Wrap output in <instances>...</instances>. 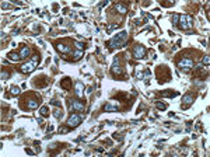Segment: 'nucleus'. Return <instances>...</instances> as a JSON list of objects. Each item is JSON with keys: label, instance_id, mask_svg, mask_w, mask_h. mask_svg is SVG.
<instances>
[{"label": "nucleus", "instance_id": "f257e3e1", "mask_svg": "<svg viewBox=\"0 0 210 157\" xmlns=\"http://www.w3.org/2000/svg\"><path fill=\"white\" fill-rule=\"evenodd\" d=\"M126 41H127V32L122 31L119 32V34H116L115 37L109 41V48L112 49V48H122L123 45L126 43Z\"/></svg>", "mask_w": 210, "mask_h": 157}, {"label": "nucleus", "instance_id": "f03ea898", "mask_svg": "<svg viewBox=\"0 0 210 157\" xmlns=\"http://www.w3.org/2000/svg\"><path fill=\"white\" fill-rule=\"evenodd\" d=\"M39 62H41V56H39V55H34L30 62L24 63V65L21 66L20 70L22 72V73H31V72L35 70V67L38 66V63Z\"/></svg>", "mask_w": 210, "mask_h": 157}, {"label": "nucleus", "instance_id": "7ed1b4c3", "mask_svg": "<svg viewBox=\"0 0 210 157\" xmlns=\"http://www.w3.org/2000/svg\"><path fill=\"white\" fill-rule=\"evenodd\" d=\"M169 70H168L167 66H160L157 69V79L160 83H165L169 80Z\"/></svg>", "mask_w": 210, "mask_h": 157}, {"label": "nucleus", "instance_id": "20e7f679", "mask_svg": "<svg viewBox=\"0 0 210 157\" xmlns=\"http://www.w3.org/2000/svg\"><path fill=\"white\" fill-rule=\"evenodd\" d=\"M178 24L184 31L190 30V28H192V17H190V16H179Z\"/></svg>", "mask_w": 210, "mask_h": 157}, {"label": "nucleus", "instance_id": "39448f33", "mask_svg": "<svg viewBox=\"0 0 210 157\" xmlns=\"http://www.w3.org/2000/svg\"><path fill=\"white\" fill-rule=\"evenodd\" d=\"M178 67L182 69V70H185V72H188V70H190L193 67V59H190V58H182L181 60H178Z\"/></svg>", "mask_w": 210, "mask_h": 157}, {"label": "nucleus", "instance_id": "423d86ee", "mask_svg": "<svg viewBox=\"0 0 210 157\" xmlns=\"http://www.w3.org/2000/svg\"><path fill=\"white\" fill-rule=\"evenodd\" d=\"M81 119H83V116L80 115V114H72V115L69 116V119H67V126L69 128H76V126H79L81 124Z\"/></svg>", "mask_w": 210, "mask_h": 157}, {"label": "nucleus", "instance_id": "0eeeda50", "mask_svg": "<svg viewBox=\"0 0 210 157\" xmlns=\"http://www.w3.org/2000/svg\"><path fill=\"white\" fill-rule=\"evenodd\" d=\"M133 56H135L136 59H143V58H146V49H144L142 45H136V46L133 48Z\"/></svg>", "mask_w": 210, "mask_h": 157}, {"label": "nucleus", "instance_id": "6e6552de", "mask_svg": "<svg viewBox=\"0 0 210 157\" xmlns=\"http://www.w3.org/2000/svg\"><path fill=\"white\" fill-rule=\"evenodd\" d=\"M195 77L196 79H200V80H205L206 77H207V67H198L196 70H195Z\"/></svg>", "mask_w": 210, "mask_h": 157}, {"label": "nucleus", "instance_id": "1a4fd4ad", "mask_svg": "<svg viewBox=\"0 0 210 157\" xmlns=\"http://www.w3.org/2000/svg\"><path fill=\"white\" fill-rule=\"evenodd\" d=\"M56 49L62 53H70L72 52V45H67L64 42H59V43H56Z\"/></svg>", "mask_w": 210, "mask_h": 157}, {"label": "nucleus", "instance_id": "9d476101", "mask_svg": "<svg viewBox=\"0 0 210 157\" xmlns=\"http://www.w3.org/2000/svg\"><path fill=\"white\" fill-rule=\"evenodd\" d=\"M105 111H118L119 109V101L118 100H111L108 104L104 107Z\"/></svg>", "mask_w": 210, "mask_h": 157}, {"label": "nucleus", "instance_id": "9b49d317", "mask_svg": "<svg viewBox=\"0 0 210 157\" xmlns=\"http://www.w3.org/2000/svg\"><path fill=\"white\" fill-rule=\"evenodd\" d=\"M112 73L116 74V76H122L123 74V69L119 65V59H115L114 63H112Z\"/></svg>", "mask_w": 210, "mask_h": 157}, {"label": "nucleus", "instance_id": "f8f14e48", "mask_svg": "<svg viewBox=\"0 0 210 157\" xmlns=\"http://www.w3.org/2000/svg\"><path fill=\"white\" fill-rule=\"evenodd\" d=\"M69 108L72 111H84V104L81 101H70L69 103Z\"/></svg>", "mask_w": 210, "mask_h": 157}, {"label": "nucleus", "instance_id": "ddd939ff", "mask_svg": "<svg viewBox=\"0 0 210 157\" xmlns=\"http://www.w3.org/2000/svg\"><path fill=\"white\" fill-rule=\"evenodd\" d=\"M195 101V95L193 94H186L184 97V103H182V108H188L189 105H192V103Z\"/></svg>", "mask_w": 210, "mask_h": 157}, {"label": "nucleus", "instance_id": "4468645a", "mask_svg": "<svg viewBox=\"0 0 210 157\" xmlns=\"http://www.w3.org/2000/svg\"><path fill=\"white\" fill-rule=\"evenodd\" d=\"M37 79H38V77H37ZM48 82H49V79H48L46 76H42V77H39L38 80H35L34 84H35L37 87H45V86L48 84Z\"/></svg>", "mask_w": 210, "mask_h": 157}, {"label": "nucleus", "instance_id": "2eb2a0df", "mask_svg": "<svg viewBox=\"0 0 210 157\" xmlns=\"http://www.w3.org/2000/svg\"><path fill=\"white\" fill-rule=\"evenodd\" d=\"M39 103H41V101H38L37 98H31V100H27V108H30V109H35V108H38Z\"/></svg>", "mask_w": 210, "mask_h": 157}, {"label": "nucleus", "instance_id": "dca6fc26", "mask_svg": "<svg viewBox=\"0 0 210 157\" xmlns=\"http://www.w3.org/2000/svg\"><path fill=\"white\" fill-rule=\"evenodd\" d=\"M18 55H20L21 59H25L27 56H30V46H22Z\"/></svg>", "mask_w": 210, "mask_h": 157}, {"label": "nucleus", "instance_id": "f3484780", "mask_svg": "<svg viewBox=\"0 0 210 157\" xmlns=\"http://www.w3.org/2000/svg\"><path fill=\"white\" fill-rule=\"evenodd\" d=\"M83 93H84V86L83 83H76V94L77 97H83Z\"/></svg>", "mask_w": 210, "mask_h": 157}, {"label": "nucleus", "instance_id": "a211bd4d", "mask_svg": "<svg viewBox=\"0 0 210 157\" xmlns=\"http://www.w3.org/2000/svg\"><path fill=\"white\" fill-rule=\"evenodd\" d=\"M70 83H72V80L69 77H64L62 82H60V87H63L64 90H69L70 88Z\"/></svg>", "mask_w": 210, "mask_h": 157}, {"label": "nucleus", "instance_id": "6ab92c4d", "mask_svg": "<svg viewBox=\"0 0 210 157\" xmlns=\"http://www.w3.org/2000/svg\"><path fill=\"white\" fill-rule=\"evenodd\" d=\"M52 112H53V116H55L56 119H60L62 115H63V112H62V109H60V108H55Z\"/></svg>", "mask_w": 210, "mask_h": 157}, {"label": "nucleus", "instance_id": "aec40b11", "mask_svg": "<svg viewBox=\"0 0 210 157\" xmlns=\"http://www.w3.org/2000/svg\"><path fill=\"white\" fill-rule=\"evenodd\" d=\"M115 10H118L119 13H121V14H125L126 11H127L125 6H123V4H119V3H118V4H115Z\"/></svg>", "mask_w": 210, "mask_h": 157}, {"label": "nucleus", "instance_id": "412c9836", "mask_svg": "<svg viewBox=\"0 0 210 157\" xmlns=\"http://www.w3.org/2000/svg\"><path fill=\"white\" fill-rule=\"evenodd\" d=\"M9 59H10V60H16V62H17V60H20L21 58H20V55H17V53H14V52H10V53H9Z\"/></svg>", "mask_w": 210, "mask_h": 157}, {"label": "nucleus", "instance_id": "4be33fe9", "mask_svg": "<svg viewBox=\"0 0 210 157\" xmlns=\"http://www.w3.org/2000/svg\"><path fill=\"white\" fill-rule=\"evenodd\" d=\"M81 56H83V52L77 49V51L73 53V60H79V59H81Z\"/></svg>", "mask_w": 210, "mask_h": 157}, {"label": "nucleus", "instance_id": "5701e85b", "mask_svg": "<svg viewBox=\"0 0 210 157\" xmlns=\"http://www.w3.org/2000/svg\"><path fill=\"white\" fill-rule=\"evenodd\" d=\"M10 93H11V94H14V95H18L21 93V90L17 87V86H13V87L10 88Z\"/></svg>", "mask_w": 210, "mask_h": 157}, {"label": "nucleus", "instance_id": "b1692460", "mask_svg": "<svg viewBox=\"0 0 210 157\" xmlns=\"http://www.w3.org/2000/svg\"><path fill=\"white\" fill-rule=\"evenodd\" d=\"M41 115L42 116H48V115H49V108H48V107H42V108H41Z\"/></svg>", "mask_w": 210, "mask_h": 157}, {"label": "nucleus", "instance_id": "393cba45", "mask_svg": "<svg viewBox=\"0 0 210 157\" xmlns=\"http://www.w3.org/2000/svg\"><path fill=\"white\" fill-rule=\"evenodd\" d=\"M74 45H76V48H77L79 51H83L84 48H85V45L81 43V42H74Z\"/></svg>", "mask_w": 210, "mask_h": 157}, {"label": "nucleus", "instance_id": "a878e982", "mask_svg": "<svg viewBox=\"0 0 210 157\" xmlns=\"http://www.w3.org/2000/svg\"><path fill=\"white\" fill-rule=\"evenodd\" d=\"M163 97H175V95H178V93L177 91H174V93H163Z\"/></svg>", "mask_w": 210, "mask_h": 157}, {"label": "nucleus", "instance_id": "bb28decb", "mask_svg": "<svg viewBox=\"0 0 210 157\" xmlns=\"http://www.w3.org/2000/svg\"><path fill=\"white\" fill-rule=\"evenodd\" d=\"M172 21H174V25H178V21H179L178 14H174V16H172Z\"/></svg>", "mask_w": 210, "mask_h": 157}, {"label": "nucleus", "instance_id": "cd10ccee", "mask_svg": "<svg viewBox=\"0 0 210 157\" xmlns=\"http://www.w3.org/2000/svg\"><path fill=\"white\" fill-rule=\"evenodd\" d=\"M9 76H10V74H9V72H4V70L1 72V79H3V80H6Z\"/></svg>", "mask_w": 210, "mask_h": 157}, {"label": "nucleus", "instance_id": "c85d7f7f", "mask_svg": "<svg viewBox=\"0 0 210 157\" xmlns=\"http://www.w3.org/2000/svg\"><path fill=\"white\" fill-rule=\"evenodd\" d=\"M203 65H206V66L209 65V56H207V55H206V56H203Z\"/></svg>", "mask_w": 210, "mask_h": 157}, {"label": "nucleus", "instance_id": "c756f323", "mask_svg": "<svg viewBox=\"0 0 210 157\" xmlns=\"http://www.w3.org/2000/svg\"><path fill=\"white\" fill-rule=\"evenodd\" d=\"M148 77H150V70H146V72H144V76H143V80H147Z\"/></svg>", "mask_w": 210, "mask_h": 157}, {"label": "nucleus", "instance_id": "7c9ffc66", "mask_svg": "<svg viewBox=\"0 0 210 157\" xmlns=\"http://www.w3.org/2000/svg\"><path fill=\"white\" fill-rule=\"evenodd\" d=\"M157 107L160 108V109H165V108H167V105H165V104H161V103H158Z\"/></svg>", "mask_w": 210, "mask_h": 157}, {"label": "nucleus", "instance_id": "2f4dec72", "mask_svg": "<svg viewBox=\"0 0 210 157\" xmlns=\"http://www.w3.org/2000/svg\"><path fill=\"white\" fill-rule=\"evenodd\" d=\"M161 4H163L164 7H168V6H172V4H174V1H169V3H161Z\"/></svg>", "mask_w": 210, "mask_h": 157}, {"label": "nucleus", "instance_id": "473e14b6", "mask_svg": "<svg viewBox=\"0 0 210 157\" xmlns=\"http://www.w3.org/2000/svg\"><path fill=\"white\" fill-rule=\"evenodd\" d=\"M137 79H143V76H144V73H142V72H137Z\"/></svg>", "mask_w": 210, "mask_h": 157}, {"label": "nucleus", "instance_id": "72a5a7b5", "mask_svg": "<svg viewBox=\"0 0 210 157\" xmlns=\"http://www.w3.org/2000/svg\"><path fill=\"white\" fill-rule=\"evenodd\" d=\"M59 130H60V132H67V128H60Z\"/></svg>", "mask_w": 210, "mask_h": 157}]
</instances>
